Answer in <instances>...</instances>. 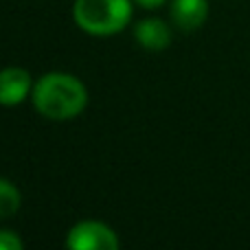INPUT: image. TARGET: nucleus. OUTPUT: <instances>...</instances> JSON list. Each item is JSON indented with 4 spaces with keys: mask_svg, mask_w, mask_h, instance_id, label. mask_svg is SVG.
Segmentation results:
<instances>
[{
    "mask_svg": "<svg viewBox=\"0 0 250 250\" xmlns=\"http://www.w3.org/2000/svg\"><path fill=\"white\" fill-rule=\"evenodd\" d=\"M134 38L147 51H163L171 44V29L160 18H145L136 24Z\"/></svg>",
    "mask_w": 250,
    "mask_h": 250,
    "instance_id": "5",
    "label": "nucleus"
},
{
    "mask_svg": "<svg viewBox=\"0 0 250 250\" xmlns=\"http://www.w3.org/2000/svg\"><path fill=\"white\" fill-rule=\"evenodd\" d=\"M24 244L11 230H0V250H22Z\"/></svg>",
    "mask_w": 250,
    "mask_h": 250,
    "instance_id": "8",
    "label": "nucleus"
},
{
    "mask_svg": "<svg viewBox=\"0 0 250 250\" xmlns=\"http://www.w3.org/2000/svg\"><path fill=\"white\" fill-rule=\"evenodd\" d=\"M141 7H145V9H154V7H160V4H165L167 0H136Z\"/></svg>",
    "mask_w": 250,
    "mask_h": 250,
    "instance_id": "9",
    "label": "nucleus"
},
{
    "mask_svg": "<svg viewBox=\"0 0 250 250\" xmlns=\"http://www.w3.org/2000/svg\"><path fill=\"white\" fill-rule=\"evenodd\" d=\"M33 90L31 75L26 68L9 66L0 70V105H18Z\"/></svg>",
    "mask_w": 250,
    "mask_h": 250,
    "instance_id": "4",
    "label": "nucleus"
},
{
    "mask_svg": "<svg viewBox=\"0 0 250 250\" xmlns=\"http://www.w3.org/2000/svg\"><path fill=\"white\" fill-rule=\"evenodd\" d=\"M66 246L70 250H117L119 237L104 222L86 220L70 229Z\"/></svg>",
    "mask_w": 250,
    "mask_h": 250,
    "instance_id": "3",
    "label": "nucleus"
},
{
    "mask_svg": "<svg viewBox=\"0 0 250 250\" xmlns=\"http://www.w3.org/2000/svg\"><path fill=\"white\" fill-rule=\"evenodd\" d=\"M208 16V0H173L171 20L178 29L195 31L204 24Z\"/></svg>",
    "mask_w": 250,
    "mask_h": 250,
    "instance_id": "6",
    "label": "nucleus"
},
{
    "mask_svg": "<svg viewBox=\"0 0 250 250\" xmlns=\"http://www.w3.org/2000/svg\"><path fill=\"white\" fill-rule=\"evenodd\" d=\"M20 191L13 182L0 178V220H7V217L16 215L18 208H20Z\"/></svg>",
    "mask_w": 250,
    "mask_h": 250,
    "instance_id": "7",
    "label": "nucleus"
},
{
    "mask_svg": "<svg viewBox=\"0 0 250 250\" xmlns=\"http://www.w3.org/2000/svg\"><path fill=\"white\" fill-rule=\"evenodd\" d=\"M73 18L90 35H114L132 20V0H75Z\"/></svg>",
    "mask_w": 250,
    "mask_h": 250,
    "instance_id": "2",
    "label": "nucleus"
},
{
    "mask_svg": "<svg viewBox=\"0 0 250 250\" xmlns=\"http://www.w3.org/2000/svg\"><path fill=\"white\" fill-rule=\"evenodd\" d=\"M31 99L42 117L53 121H66L86 110L88 90L75 75L46 73L33 83Z\"/></svg>",
    "mask_w": 250,
    "mask_h": 250,
    "instance_id": "1",
    "label": "nucleus"
}]
</instances>
